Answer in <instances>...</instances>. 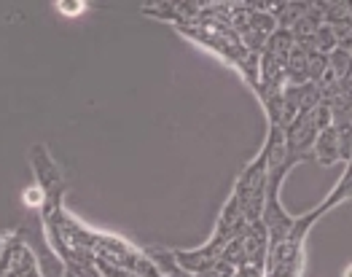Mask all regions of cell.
Wrapping results in <instances>:
<instances>
[{"label":"cell","instance_id":"cell-4","mask_svg":"<svg viewBox=\"0 0 352 277\" xmlns=\"http://www.w3.org/2000/svg\"><path fill=\"white\" fill-rule=\"evenodd\" d=\"M328 73V57L318 54V52H307V78L309 84H318Z\"/></svg>","mask_w":352,"mask_h":277},{"label":"cell","instance_id":"cell-3","mask_svg":"<svg viewBox=\"0 0 352 277\" xmlns=\"http://www.w3.org/2000/svg\"><path fill=\"white\" fill-rule=\"evenodd\" d=\"M350 62H352L350 49L336 46V49L328 54V73L336 76V78H344V76H350Z\"/></svg>","mask_w":352,"mask_h":277},{"label":"cell","instance_id":"cell-6","mask_svg":"<svg viewBox=\"0 0 352 277\" xmlns=\"http://www.w3.org/2000/svg\"><path fill=\"white\" fill-rule=\"evenodd\" d=\"M350 154H352L350 132H339V162H350Z\"/></svg>","mask_w":352,"mask_h":277},{"label":"cell","instance_id":"cell-5","mask_svg":"<svg viewBox=\"0 0 352 277\" xmlns=\"http://www.w3.org/2000/svg\"><path fill=\"white\" fill-rule=\"evenodd\" d=\"M312 122H315V129H318V132H323V129L331 126V108H328L325 102H318V105H315Z\"/></svg>","mask_w":352,"mask_h":277},{"label":"cell","instance_id":"cell-1","mask_svg":"<svg viewBox=\"0 0 352 277\" xmlns=\"http://www.w3.org/2000/svg\"><path fill=\"white\" fill-rule=\"evenodd\" d=\"M30 162H32V170H35V175H38L41 188H43L46 194H54L59 186H62V175H59V167L54 164V159L46 151V146H32Z\"/></svg>","mask_w":352,"mask_h":277},{"label":"cell","instance_id":"cell-2","mask_svg":"<svg viewBox=\"0 0 352 277\" xmlns=\"http://www.w3.org/2000/svg\"><path fill=\"white\" fill-rule=\"evenodd\" d=\"M312 156L323 164V167H333L339 162V132L333 126H328L323 132H318L315 143H312Z\"/></svg>","mask_w":352,"mask_h":277}]
</instances>
